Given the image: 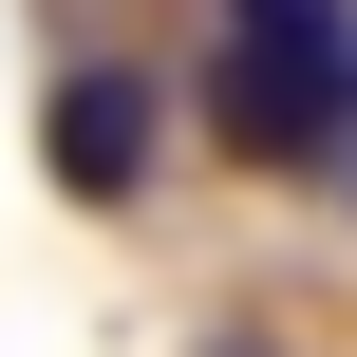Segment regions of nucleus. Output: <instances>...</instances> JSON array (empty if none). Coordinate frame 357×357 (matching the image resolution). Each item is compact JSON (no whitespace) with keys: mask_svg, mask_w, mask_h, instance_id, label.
<instances>
[{"mask_svg":"<svg viewBox=\"0 0 357 357\" xmlns=\"http://www.w3.org/2000/svg\"><path fill=\"white\" fill-rule=\"evenodd\" d=\"M207 113L245 169H339L357 132V0H207Z\"/></svg>","mask_w":357,"mask_h":357,"instance_id":"obj_1","label":"nucleus"},{"mask_svg":"<svg viewBox=\"0 0 357 357\" xmlns=\"http://www.w3.org/2000/svg\"><path fill=\"white\" fill-rule=\"evenodd\" d=\"M339 151H357V132H339Z\"/></svg>","mask_w":357,"mask_h":357,"instance_id":"obj_3","label":"nucleus"},{"mask_svg":"<svg viewBox=\"0 0 357 357\" xmlns=\"http://www.w3.org/2000/svg\"><path fill=\"white\" fill-rule=\"evenodd\" d=\"M38 151H56V188L132 207V188H151V151H169V132H151V75H132V56H75V75H56V132H38Z\"/></svg>","mask_w":357,"mask_h":357,"instance_id":"obj_2","label":"nucleus"}]
</instances>
